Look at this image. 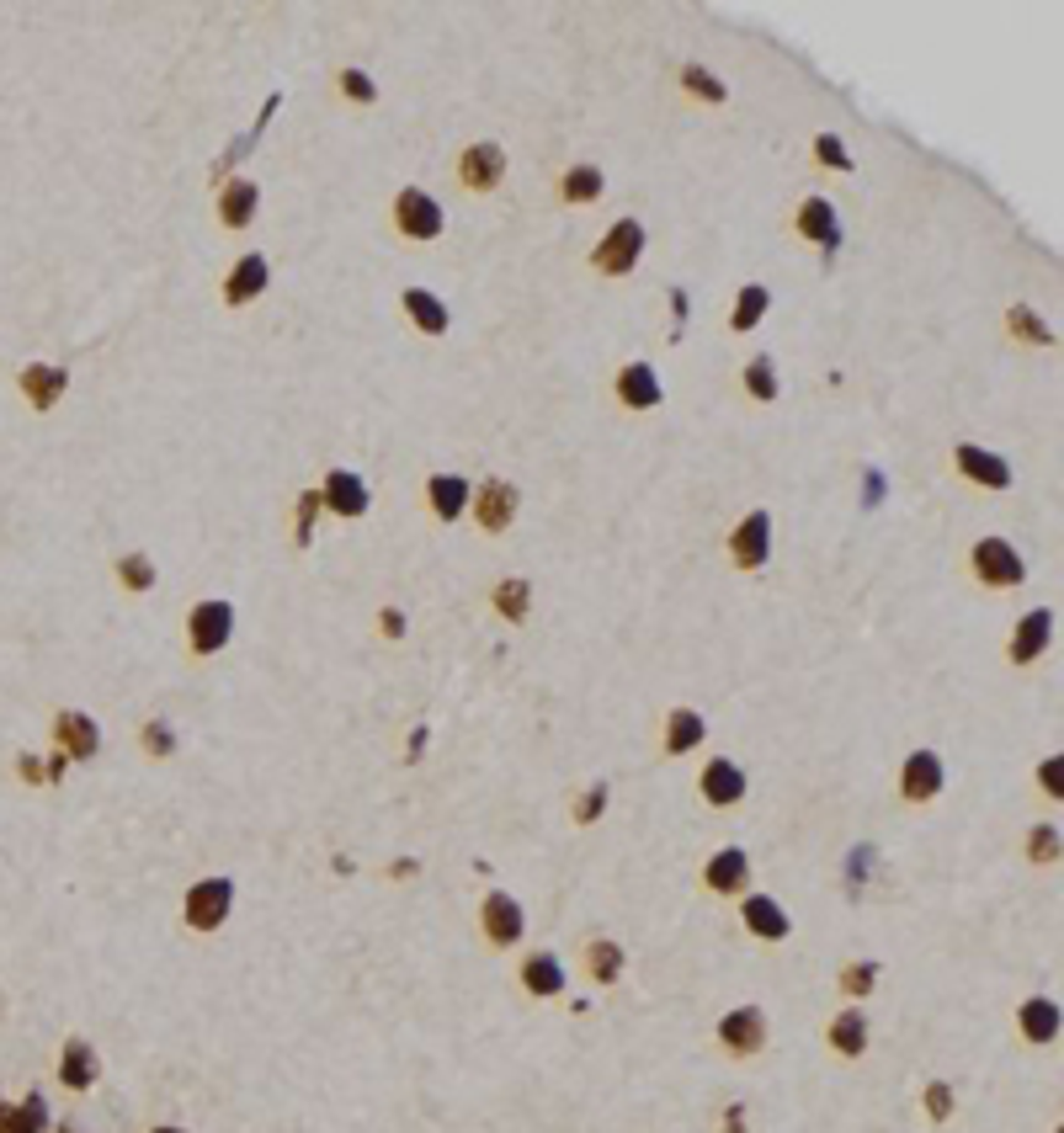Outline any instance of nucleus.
<instances>
[{"label":"nucleus","instance_id":"1","mask_svg":"<svg viewBox=\"0 0 1064 1133\" xmlns=\"http://www.w3.org/2000/svg\"><path fill=\"white\" fill-rule=\"evenodd\" d=\"M639 250H644V229L633 219H618L612 229L602 234V246H596V271H628L633 261H639Z\"/></svg>","mask_w":1064,"mask_h":1133},{"label":"nucleus","instance_id":"2","mask_svg":"<svg viewBox=\"0 0 1064 1133\" xmlns=\"http://www.w3.org/2000/svg\"><path fill=\"white\" fill-rule=\"evenodd\" d=\"M394 219H399V229H405L410 240H436V234H442V208H436V198H426L421 186L399 192Z\"/></svg>","mask_w":1064,"mask_h":1133},{"label":"nucleus","instance_id":"3","mask_svg":"<svg viewBox=\"0 0 1064 1133\" xmlns=\"http://www.w3.org/2000/svg\"><path fill=\"white\" fill-rule=\"evenodd\" d=\"M974 569L990 580V586H1016V580H1022V559H1016L1001 538L979 543V548H974Z\"/></svg>","mask_w":1064,"mask_h":1133},{"label":"nucleus","instance_id":"4","mask_svg":"<svg viewBox=\"0 0 1064 1133\" xmlns=\"http://www.w3.org/2000/svg\"><path fill=\"white\" fill-rule=\"evenodd\" d=\"M223 910H229V884L223 878H208V884H198L192 894H186V915H192V926H219L223 921Z\"/></svg>","mask_w":1064,"mask_h":1133},{"label":"nucleus","instance_id":"5","mask_svg":"<svg viewBox=\"0 0 1064 1133\" xmlns=\"http://www.w3.org/2000/svg\"><path fill=\"white\" fill-rule=\"evenodd\" d=\"M798 229H804V240H815L825 250H836V240H841V219H836V208L825 198H809L798 208Z\"/></svg>","mask_w":1064,"mask_h":1133},{"label":"nucleus","instance_id":"6","mask_svg":"<svg viewBox=\"0 0 1064 1133\" xmlns=\"http://www.w3.org/2000/svg\"><path fill=\"white\" fill-rule=\"evenodd\" d=\"M500 171H506V155H500L496 144H474L469 155H463V186H474V192L496 186Z\"/></svg>","mask_w":1064,"mask_h":1133},{"label":"nucleus","instance_id":"7","mask_svg":"<svg viewBox=\"0 0 1064 1133\" xmlns=\"http://www.w3.org/2000/svg\"><path fill=\"white\" fill-rule=\"evenodd\" d=\"M320 501L330 505V511H341V517H362V511H368V490H362L357 474H330Z\"/></svg>","mask_w":1064,"mask_h":1133},{"label":"nucleus","instance_id":"8","mask_svg":"<svg viewBox=\"0 0 1064 1133\" xmlns=\"http://www.w3.org/2000/svg\"><path fill=\"white\" fill-rule=\"evenodd\" d=\"M266 288V256H245L235 271H229V283H223V298L229 304H250V298Z\"/></svg>","mask_w":1064,"mask_h":1133},{"label":"nucleus","instance_id":"9","mask_svg":"<svg viewBox=\"0 0 1064 1133\" xmlns=\"http://www.w3.org/2000/svg\"><path fill=\"white\" fill-rule=\"evenodd\" d=\"M223 639H229V607L223 602L198 607V612H192V644H198V650H219Z\"/></svg>","mask_w":1064,"mask_h":1133},{"label":"nucleus","instance_id":"10","mask_svg":"<svg viewBox=\"0 0 1064 1133\" xmlns=\"http://www.w3.org/2000/svg\"><path fill=\"white\" fill-rule=\"evenodd\" d=\"M618 395L628 399L633 410H649V405H660V378L644 368V362H633V368L618 373Z\"/></svg>","mask_w":1064,"mask_h":1133},{"label":"nucleus","instance_id":"11","mask_svg":"<svg viewBox=\"0 0 1064 1133\" xmlns=\"http://www.w3.org/2000/svg\"><path fill=\"white\" fill-rule=\"evenodd\" d=\"M250 213H256V186L250 182H223V198H219V219L229 229H245Z\"/></svg>","mask_w":1064,"mask_h":1133},{"label":"nucleus","instance_id":"12","mask_svg":"<svg viewBox=\"0 0 1064 1133\" xmlns=\"http://www.w3.org/2000/svg\"><path fill=\"white\" fill-rule=\"evenodd\" d=\"M474 505H479V522H484V527H506L511 511H517V490H511V484H500V480H490Z\"/></svg>","mask_w":1064,"mask_h":1133},{"label":"nucleus","instance_id":"13","mask_svg":"<svg viewBox=\"0 0 1064 1133\" xmlns=\"http://www.w3.org/2000/svg\"><path fill=\"white\" fill-rule=\"evenodd\" d=\"M767 527L772 522L761 517V511L734 527V559H740V565H761V559H767Z\"/></svg>","mask_w":1064,"mask_h":1133},{"label":"nucleus","instance_id":"14","mask_svg":"<svg viewBox=\"0 0 1064 1133\" xmlns=\"http://www.w3.org/2000/svg\"><path fill=\"white\" fill-rule=\"evenodd\" d=\"M405 314L421 325L426 335H442L447 331V304H436L426 288H405Z\"/></svg>","mask_w":1064,"mask_h":1133},{"label":"nucleus","instance_id":"15","mask_svg":"<svg viewBox=\"0 0 1064 1133\" xmlns=\"http://www.w3.org/2000/svg\"><path fill=\"white\" fill-rule=\"evenodd\" d=\"M958 468H964V474H974L979 484H995V490H1001V484H1011V468H1006L1001 458H990L985 447H958Z\"/></svg>","mask_w":1064,"mask_h":1133},{"label":"nucleus","instance_id":"16","mask_svg":"<svg viewBox=\"0 0 1064 1133\" xmlns=\"http://www.w3.org/2000/svg\"><path fill=\"white\" fill-rule=\"evenodd\" d=\"M484 926H490V936H496V942H517L521 910L506 900V894H490V905H484Z\"/></svg>","mask_w":1064,"mask_h":1133},{"label":"nucleus","instance_id":"17","mask_svg":"<svg viewBox=\"0 0 1064 1133\" xmlns=\"http://www.w3.org/2000/svg\"><path fill=\"white\" fill-rule=\"evenodd\" d=\"M937 782H942V766H937V756H926V751H921L916 761L904 766V793H910V799H931V793H937Z\"/></svg>","mask_w":1064,"mask_h":1133},{"label":"nucleus","instance_id":"18","mask_svg":"<svg viewBox=\"0 0 1064 1133\" xmlns=\"http://www.w3.org/2000/svg\"><path fill=\"white\" fill-rule=\"evenodd\" d=\"M463 501H469V484L458 480V474H436L432 480V505H436V517H458L463 511Z\"/></svg>","mask_w":1064,"mask_h":1133},{"label":"nucleus","instance_id":"19","mask_svg":"<svg viewBox=\"0 0 1064 1133\" xmlns=\"http://www.w3.org/2000/svg\"><path fill=\"white\" fill-rule=\"evenodd\" d=\"M703 793L713 803H730V799H740V793H745V777L734 772L730 761H713V766H708V777H703Z\"/></svg>","mask_w":1064,"mask_h":1133},{"label":"nucleus","instance_id":"20","mask_svg":"<svg viewBox=\"0 0 1064 1133\" xmlns=\"http://www.w3.org/2000/svg\"><path fill=\"white\" fill-rule=\"evenodd\" d=\"M1049 623H1053L1049 612H1028V617H1022V633H1016V660H1032V654L1049 644Z\"/></svg>","mask_w":1064,"mask_h":1133},{"label":"nucleus","instance_id":"21","mask_svg":"<svg viewBox=\"0 0 1064 1133\" xmlns=\"http://www.w3.org/2000/svg\"><path fill=\"white\" fill-rule=\"evenodd\" d=\"M564 198L569 203H596V198H602V171H596V165H575V171H564Z\"/></svg>","mask_w":1064,"mask_h":1133},{"label":"nucleus","instance_id":"22","mask_svg":"<svg viewBox=\"0 0 1064 1133\" xmlns=\"http://www.w3.org/2000/svg\"><path fill=\"white\" fill-rule=\"evenodd\" d=\"M22 383H27V395L37 399V410H49V405H53V395L64 389V373H59V368H27V373H22Z\"/></svg>","mask_w":1064,"mask_h":1133},{"label":"nucleus","instance_id":"23","mask_svg":"<svg viewBox=\"0 0 1064 1133\" xmlns=\"http://www.w3.org/2000/svg\"><path fill=\"white\" fill-rule=\"evenodd\" d=\"M745 878V851H718L713 867H708V884L713 888H740Z\"/></svg>","mask_w":1064,"mask_h":1133},{"label":"nucleus","instance_id":"24","mask_svg":"<svg viewBox=\"0 0 1064 1133\" xmlns=\"http://www.w3.org/2000/svg\"><path fill=\"white\" fill-rule=\"evenodd\" d=\"M724 1037H730L734 1048H755L761 1043V1016H755V1011H734L730 1022H724Z\"/></svg>","mask_w":1064,"mask_h":1133},{"label":"nucleus","instance_id":"25","mask_svg":"<svg viewBox=\"0 0 1064 1133\" xmlns=\"http://www.w3.org/2000/svg\"><path fill=\"white\" fill-rule=\"evenodd\" d=\"M745 921H751L761 936H782V931H788V921H782V910L772 900H751V905H745Z\"/></svg>","mask_w":1064,"mask_h":1133},{"label":"nucleus","instance_id":"26","mask_svg":"<svg viewBox=\"0 0 1064 1133\" xmlns=\"http://www.w3.org/2000/svg\"><path fill=\"white\" fill-rule=\"evenodd\" d=\"M761 314H767V288H745V293H740V304H734V331H751V325L755 320H761Z\"/></svg>","mask_w":1064,"mask_h":1133},{"label":"nucleus","instance_id":"27","mask_svg":"<svg viewBox=\"0 0 1064 1133\" xmlns=\"http://www.w3.org/2000/svg\"><path fill=\"white\" fill-rule=\"evenodd\" d=\"M59 739H70L74 756H91V751H96V729H91L86 718H74V714L59 718Z\"/></svg>","mask_w":1064,"mask_h":1133},{"label":"nucleus","instance_id":"28","mask_svg":"<svg viewBox=\"0 0 1064 1133\" xmlns=\"http://www.w3.org/2000/svg\"><path fill=\"white\" fill-rule=\"evenodd\" d=\"M745 389H751L755 399H772V395H777V373H772V357H755L751 368H745Z\"/></svg>","mask_w":1064,"mask_h":1133},{"label":"nucleus","instance_id":"29","mask_svg":"<svg viewBox=\"0 0 1064 1133\" xmlns=\"http://www.w3.org/2000/svg\"><path fill=\"white\" fill-rule=\"evenodd\" d=\"M527 985L548 995V990L564 985V973H559V963H554V958H532V963H527Z\"/></svg>","mask_w":1064,"mask_h":1133},{"label":"nucleus","instance_id":"30","mask_svg":"<svg viewBox=\"0 0 1064 1133\" xmlns=\"http://www.w3.org/2000/svg\"><path fill=\"white\" fill-rule=\"evenodd\" d=\"M697 735H703V718L676 714V724H670V751H687V745H692Z\"/></svg>","mask_w":1064,"mask_h":1133},{"label":"nucleus","instance_id":"31","mask_svg":"<svg viewBox=\"0 0 1064 1133\" xmlns=\"http://www.w3.org/2000/svg\"><path fill=\"white\" fill-rule=\"evenodd\" d=\"M1053 1022H1059V1016H1053L1049 1000H1032V1006H1028V1033H1032V1037H1049Z\"/></svg>","mask_w":1064,"mask_h":1133},{"label":"nucleus","instance_id":"32","mask_svg":"<svg viewBox=\"0 0 1064 1133\" xmlns=\"http://www.w3.org/2000/svg\"><path fill=\"white\" fill-rule=\"evenodd\" d=\"M123 580L134 586V591H144L149 580H155V565H149L144 554H128V559H123Z\"/></svg>","mask_w":1064,"mask_h":1133},{"label":"nucleus","instance_id":"33","mask_svg":"<svg viewBox=\"0 0 1064 1133\" xmlns=\"http://www.w3.org/2000/svg\"><path fill=\"white\" fill-rule=\"evenodd\" d=\"M815 149H819V160H825V165H841V171H852V155L841 149V139H836V134H819Z\"/></svg>","mask_w":1064,"mask_h":1133},{"label":"nucleus","instance_id":"34","mask_svg":"<svg viewBox=\"0 0 1064 1133\" xmlns=\"http://www.w3.org/2000/svg\"><path fill=\"white\" fill-rule=\"evenodd\" d=\"M836 1043H841L846 1054H857V1043H862V1016H857V1011H846L841 1022H836Z\"/></svg>","mask_w":1064,"mask_h":1133},{"label":"nucleus","instance_id":"35","mask_svg":"<svg viewBox=\"0 0 1064 1133\" xmlns=\"http://www.w3.org/2000/svg\"><path fill=\"white\" fill-rule=\"evenodd\" d=\"M1011 320H1016V335H1028V341H1053L1049 325H1038V314H1032V309H1011Z\"/></svg>","mask_w":1064,"mask_h":1133},{"label":"nucleus","instance_id":"36","mask_svg":"<svg viewBox=\"0 0 1064 1133\" xmlns=\"http://www.w3.org/2000/svg\"><path fill=\"white\" fill-rule=\"evenodd\" d=\"M591 963H596V973H602V979H612V973H618V963H623V952L612 948V942H596V948H591Z\"/></svg>","mask_w":1064,"mask_h":1133},{"label":"nucleus","instance_id":"37","mask_svg":"<svg viewBox=\"0 0 1064 1133\" xmlns=\"http://www.w3.org/2000/svg\"><path fill=\"white\" fill-rule=\"evenodd\" d=\"M64 1075H70V1080H91V1054H86V1043H74V1048H70V1059H64Z\"/></svg>","mask_w":1064,"mask_h":1133},{"label":"nucleus","instance_id":"38","mask_svg":"<svg viewBox=\"0 0 1064 1133\" xmlns=\"http://www.w3.org/2000/svg\"><path fill=\"white\" fill-rule=\"evenodd\" d=\"M687 86H692L697 96H708V101H724V86H718L713 75H703V70H687Z\"/></svg>","mask_w":1064,"mask_h":1133},{"label":"nucleus","instance_id":"39","mask_svg":"<svg viewBox=\"0 0 1064 1133\" xmlns=\"http://www.w3.org/2000/svg\"><path fill=\"white\" fill-rule=\"evenodd\" d=\"M341 86H347V96H357V101H372V80H368V75L347 70V75H341Z\"/></svg>","mask_w":1064,"mask_h":1133},{"label":"nucleus","instance_id":"40","mask_svg":"<svg viewBox=\"0 0 1064 1133\" xmlns=\"http://www.w3.org/2000/svg\"><path fill=\"white\" fill-rule=\"evenodd\" d=\"M500 607H506L511 617H521V607H527V591H521V580H511L506 591H500Z\"/></svg>","mask_w":1064,"mask_h":1133},{"label":"nucleus","instance_id":"41","mask_svg":"<svg viewBox=\"0 0 1064 1133\" xmlns=\"http://www.w3.org/2000/svg\"><path fill=\"white\" fill-rule=\"evenodd\" d=\"M867 985H873V969H852V973H846V990H867Z\"/></svg>","mask_w":1064,"mask_h":1133}]
</instances>
